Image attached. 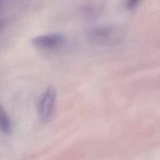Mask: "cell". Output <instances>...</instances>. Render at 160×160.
Returning a JSON list of instances; mask_svg holds the SVG:
<instances>
[{"label": "cell", "instance_id": "obj_6", "mask_svg": "<svg viewBox=\"0 0 160 160\" xmlns=\"http://www.w3.org/2000/svg\"><path fill=\"white\" fill-rule=\"evenodd\" d=\"M2 2L1 1H0V7H1V6H2Z\"/></svg>", "mask_w": 160, "mask_h": 160}, {"label": "cell", "instance_id": "obj_3", "mask_svg": "<svg viewBox=\"0 0 160 160\" xmlns=\"http://www.w3.org/2000/svg\"><path fill=\"white\" fill-rule=\"evenodd\" d=\"M66 39L62 34L54 33L39 35L32 38V44L43 49H53L59 47L65 43Z\"/></svg>", "mask_w": 160, "mask_h": 160}, {"label": "cell", "instance_id": "obj_5", "mask_svg": "<svg viewBox=\"0 0 160 160\" xmlns=\"http://www.w3.org/2000/svg\"><path fill=\"white\" fill-rule=\"evenodd\" d=\"M139 1L138 0H132L126 2L125 3V7L129 9H133L136 7L138 4Z\"/></svg>", "mask_w": 160, "mask_h": 160}, {"label": "cell", "instance_id": "obj_4", "mask_svg": "<svg viewBox=\"0 0 160 160\" xmlns=\"http://www.w3.org/2000/svg\"><path fill=\"white\" fill-rule=\"evenodd\" d=\"M0 129L6 133L10 132L11 130V121L1 104H0Z\"/></svg>", "mask_w": 160, "mask_h": 160}, {"label": "cell", "instance_id": "obj_1", "mask_svg": "<svg viewBox=\"0 0 160 160\" xmlns=\"http://www.w3.org/2000/svg\"><path fill=\"white\" fill-rule=\"evenodd\" d=\"M87 34L89 41L95 44L109 45L119 42L122 34L116 27L103 25L91 28Z\"/></svg>", "mask_w": 160, "mask_h": 160}, {"label": "cell", "instance_id": "obj_2", "mask_svg": "<svg viewBox=\"0 0 160 160\" xmlns=\"http://www.w3.org/2000/svg\"><path fill=\"white\" fill-rule=\"evenodd\" d=\"M57 89L53 85L49 86L44 92L40 101L39 111L43 121L48 120L53 114L57 98Z\"/></svg>", "mask_w": 160, "mask_h": 160}]
</instances>
